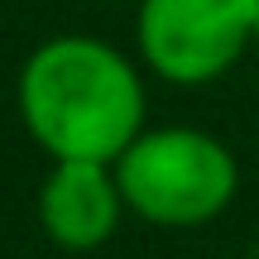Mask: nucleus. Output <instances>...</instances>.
<instances>
[{"label":"nucleus","instance_id":"obj_1","mask_svg":"<svg viewBox=\"0 0 259 259\" xmlns=\"http://www.w3.org/2000/svg\"><path fill=\"white\" fill-rule=\"evenodd\" d=\"M19 120L48 158H101L144 130V82L115 44L92 34H58L19 67Z\"/></svg>","mask_w":259,"mask_h":259},{"label":"nucleus","instance_id":"obj_2","mask_svg":"<svg viewBox=\"0 0 259 259\" xmlns=\"http://www.w3.org/2000/svg\"><path fill=\"white\" fill-rule=\"evenodd\" d=\"M111 168L125 211L149 226H206L231 206L240 187L235 154L192 125L139 130Z\"/></svg>","mask_w":259,"mask_h":259},{"label":"nucleus","instance_id":"obj_3","mask_svg":"<svg viewBox=\"0 0 259 259\" xmlns=\"http://www.w3.org/2000/svg\"><path fill=\"white\" fill-rule=\"evenodd\" d=\"M254 34V0H139L135 15L139 58L173 87L216 82Z\"/></svg>","mask_w":259,"mask_h":259},{"label":"nucleus","instance_id":"obj_4","mask_svg":"<svg viewBox=\"0 0 259 259\" xmlns=\"http://www.w3.org/2000/svg\"><path fill=\"white\" fill-rule=\"evenodd\" d=\"M125 216L115 168L101 158H53L38 183V226L63 250H101Z\"/></svg>","mask_w":259,"mask_h":259},{"label":"nucleus","instance_id":"obj_5","mask_svg":"<svg viewBox=\"0 0 259 259\" xmlns=\"http://www.w3.org/2000/svg\"><path fill=\"white\" fill-rule=\"evenodd\" d=\"M254 29H259V0H254Z\"/></svg>","mask_w":259,"mask_h":259}]
</instances>
